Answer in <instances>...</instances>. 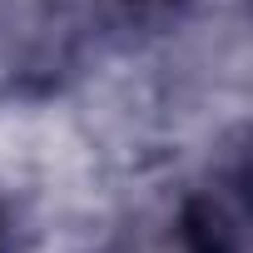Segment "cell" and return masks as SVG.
<instances>
[{
    "label": "cell",
    "mask_w": 253,
    "mask_h": 253,
    "mask_svg": "<svg viewBox=\"0 0 253 253\" xmlns=\"http://www.w3.org/2000/svg\"><path fill=\"white\" fill-rule=\"evenodd\" d=\"M84 50L75 0H0V104L55 94Z\"/></svg>",
    "instance_id": "cell-1"
},
{
    "label": "cell",
    "mask_w": 253,
    "mask_h": 253,
    "mask_svg": "<svg viewBox=\"0 0 253 253\" xmlns=\"http://www.w3.org/2000/svg\"><path fill=\"white\" fill-rule=\"evenodd\" d=\"M243 169L228 179H213L209 189L189 194L174 223L179 253H243Z\"/></svg>",
    "instance_id": "cell-2"
},
{
    "label": "cell",
    "mask_w": 253,
    "mask_h": 253,
    "mask_svg": "<svg viewBox=\"0 0 253 253\" xmlns=\"http://www.w3.org/2000/svg\"><path fill=\"white\" fill-rule=\"evenodd\" d=\"M84 10L119 35H154L189 10V0H84Z\"/></svg>",
    "instance_id": "cell-3"
},
{
    "label": "cell",
    "mask_w": 253,
    "mask_h": 253,
    "mask_svg": "<svg viewBox=\"0 0 253 253\" xmlns=\"http://www.w3.org/2000/svg\"><path fill=\"white\" fill-rule=\"evenodd\" d=\"M0 253H10V218H5V209H0Z\"/></svg>",
    "instance_id": "cell-4"
}]
</instances>
